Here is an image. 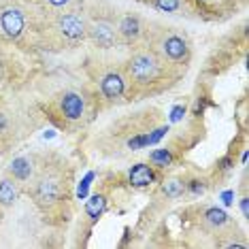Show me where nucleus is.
Here are the masks:
<instances>
[{
  "mask_svg": "<svg viewBox=\"0 0 249 249\" xmlns=\"http://www.w3.org/2000/svg\"><path fill=\"white\" fill-rule=\"evenodd\" d=\"M128 75L141 86L154 83L160 77V60L149 52H139L134 53L128 62Z\"/></svg>",
  "mask_w": 249,
  "mask_h": 249,
  "instance_id": "nucleus-1",
  "label": "nucleus"
},
{
  "mask_svg": "<svg viewBox=\"0 0 249 249\" xmlns=\"http://www.w3.org/2000/svg\"><path fill=\"white\" fill-rule=\"evenodd\" d=\"M55 30L62 38L66 41H81V38L88 36V21L77 13V11H71V13H62L58 19H55Z\"/></svg>",
  "mask_w": 249,
  "mask_h": 249,
  "instance_id": "nucleus-2",
  "label": "nucleus"
},
{
  "mask_svg": "<svg viewBox=\"0 0 249 249\" xmlns=\"http://www.w3.org/2000/svg\"><path fill=\"white\" fill-rule=\"evenodd\" d=\"M26 28V18L18 7H4L0 9V36L7 41H15L21 36Z\"/></svg>",
  "mask_w": 249,
  "mask_h": 249,
  "instance_id": "nucleus-3",
  "label": "nucleus"
},
{
  "mask_svg": "<svg viewBox=\"0 0 249 249\" xmlns=\"http://www.w3.org/2000/svg\"><path fill=\"white\" fill-rule=\"evenodd\" d=\"M160 52L164 58L171 62H185L190 55V47H188V41L181 35L171 32V35H166L160 41Z\"/></svg>",
  "mask_w": 249,
  "mask_h": 249,
  "instance_id": "nucleus-4",
  "label": "nucleus"
},
{
  "mask_svg": "<svg viewBox=\"0 0 249 249\" xmlns=\"http://www.w3.org/2000/svg\"><path fill=\"white\" fill-rule=\"evenodd\" d=\"M88 36L92 38L98 47H113V43H115V38H117V28H115V24H111V21L98 19V21L88 24Z\"/></svg>",
  "mask_w": 249,
  "mask_h": 249,
  "instance_id": "nucleus-5",
  "label": "nucleus"
},
{
  "mask_svg": "<svg viewBox=\"0 0 249 249\" xmlns=\"http://www.w3.org/2000/svg\"><path fill=\"white\" fill-rule=\"evenodd\" d=\"M60 111L64 117L69 120H79L86 111V103H83V96L77 92H66L60 98Z\"/></svg>",
  "mask_w": 249,
  "mask_h": 249,
  "instance_id": "nucleus-6",
  "label": "nucleus"
},
{
  "mask_svg": "<svg viewBox=\"0 0 249 249\" xmlns=\"http://www.w3.org/2000/svg\"><path fill=\"white\" fill-rule=\"evenodd\" d=\"M100 89H103V94L107 98L115 100L120 98L124 94V89H126V83H124V77L120 72H109V75L103 77V81H100Z\"/></svg>",
  "mask_w": 249,
  "mask_h": 249,
  "instance_id": "nucleus-7",
  "label": "nucleus"
},
{
  "mask_svg": "<svg viewBox=\"0 0 249 249\" xmlns=\"http://www.w3.org/2000/svg\"><path fill=\"white\" fill-rule=\"evenodd\" d=\"M36 198L43 205H53L60 198V183L55 179H41L36 183Z\"/></svg>",
  "mask_w": 249,
  "mask_h": 249,
  "instance_id": "nucleus-8",
  "label": "nucleus"
},
{
  "mask_svg": "<svg viewBox=\"0 0 249 249\" xmlns=\"http://www.w3.org/2000/svg\"><path fill=\"white\" fill-rule=\"evenodd\" d=\"M117 35H120L124 41H137L141 36V21L134 15H124L117 24Z\"/></svg>",
  "mask_w": 249,
  "mask_h": 249,
  "instance_id": "nucleus-9",
  "label": "nucleus"
},
{
  "mask_svg": "<svg viewBox=\"0 0 249 249\" xmlns=\"http://www.w3.org/2000/svg\"><path fill=\"white\" fill-rule=\"evenodd\" d=\"M130 183L137 185V188H145L154 181V171H151L149 164H134L132 171H130Z\"/></svg>",
  "mask_w": 249,
  "mask_h": 249,
  "instance_id": "nucleus-10",
  "label": "nucleus"
},
{
  "mask_svg": "<svg viewBox=\"0 0 249 249\" xmlns=\"http://www.w3.org/2000/svg\"><path fill=\"white\" fill-rule=\"evenodd\" d=\"M9 173L13 175L15 179H19V181L30 179V175H32V162H30V158H15V160L11 162V166H9Z\"/></svg>",
  "mask_w": 249,
  "mask_h": 249,
  "instance_id": "nucleus-11",
  "label": "nucleus"
},
{
  "mask_svg": "<svg viewBox=\"0 0 249 249\" xmlns=\"http://www.w3.org/2000/svg\"><path fill=\"white\" fill-rule=\"evenodd\" d=\"M18 200V185L11 179L0 181V205L2 207H13Z\"/></svg>",
  "mask_w": 249,
  "mask_h": 249,
  "instance_id": "nucleus-12",
  "label": "nucleus"
},
{
  "mask_svg": "<svg viewBox=\"0 0 249 249\" xmlns=\"http://www.w3.org/2000/svg\"><path fill=\"white\" fill-rule=\"evenodd\" d=\"M205 222H207V226H211V228H222V226L228 224V215H226V211H222V209L211 207L205 211Z\"/></svg>",
  "mask_w": 249,
  "mask_h": 249,
  "instance_id": "nucleus-13",
  "label": "nucleus"
},
{
  "mask_svg": "<svg viewBox=\"0 0 249 249\" xmlns=\"http://www.w3.org/2000/svg\"><path fill=\"white\" fill-rule=\"evenodd\" d=\"M105 207H107V200H105V196H94L92 200L86 205V211H88V215L92 219H98L100 215H103V211H105Z\"/></svg>",
  "mask_w": 249,
  "mask_h": 249,
  "instance_id": "nucleus-14",
  "label": "nucleus"
},
{
  "mask_svg": "<svg viewBox=\"0 0 249 249\" xmlns=\"http://www.w3.org/2000/svg\"><path fill=\"white\" fill-rule=\"evenodd\" d=\"M162 192L168 198H179L185 192V183L181 179H171V181H166V183L162 185Z\"/></svg>",
  "mask_w": 249,
  "mask_h": 249,
  "instance_id": "nucleus-15",
  "label": "nucleus"
},
{
  "mask_svg": "<svg viewBox=\"0 0 249 249\" xmlns=\"http://www.w3.org/2000/svg\"><path fill=\"white\" fill-rule=\"evenodd\" d=\"M171 160H173V156L168 149H158L151 154V164H156V166H168Z\"/></svg>",
  "mask_w": 249,
  "mask_h": 249,
  "instance_id": "nucleus-16",
  "label": "nucleus"
},
{
  "mask_svg": "<svg viewBox=\"0 0 249 249\" xmlns=\"http://www.w3.org/2000/svg\"><path fill=\"white\" fill-rule=\"evenodd\" d=\"M154 4L160 11H166V13H175V11L181 9V0H154Z\"/></svg>",
  "mask_w": 249,
  "mask_h": 249,
  "instance_id": "nucleus-17",
  "label": "nucleus"
},
{
  "mask_svg": "<svg viewBox=\"0 0 249 249\" xmlns=\"http://www.w3.org/2000/svg\"><path fill=\"white\" fill-rule=\"evenodd\" d=\"M241 209H243V215H249V205H247V196L245 198H241Z\"/></svg>",
  "mask_w": 249,
  "mask_h": 249,
  "instance_id": "nucleus-18",
  "label": "nucleus"
},
{
  "mask_svg": "<svg viewBox=\"0 0 249 249\" xmlns=\"http://www.w3.org/2000/svg\"><path fill=\"white\" fill-rule=\"evenodd\" d=\"M49 4H52V7H64L66 2H69V0H47Z\"/></svg>",
  "mask_w": 249,
  "mask_h": 249,
  "instance_id": "nucleus-19",
  "label": "nucleus"
},
{
  "mask_svg": "<svg viewBox=\"0 0 249 249\" xmlns=\"http://www.w3.org/2000/svg\"><path fill=\"white\" fill-rule=\"evenodd\" d=\"M190 190H192V192H202V190H205V185H198V181H192Z\"/></svg>",
  "mask_w": 249,
  "mask_h": 249,
  "instance_id": "nucleus-20",
  "label": "nucleus"
},
{
  "mask_svg": "<svg viewBox=\"0 0 249 249\" xmlns=\"http://www.w3.org/2000/svg\"><path fill=\"white\" fill-rule=\"evenodd\" d=\"M179 117H181V109H175L173 111V120H179Z\"/></svg>",
  "mask_w": 249,
  "mask_h": 249,
  "instance_id": "nucleus-21",
  "label": "nucleus"
},
{
  "mask_svg": "<svg viewBox=\"0 0 249 249\" xmlns=\"http://www.w3.org/2000/svg\"><path fill=\"white\" fill-rule=\"evenodd\" d=\"M0 128H4V117L0 115Z\"/></svg>",
  "mask_w": 249,
  "mask_h": 249,
  "instance_id": "nucleus-22",
  "label": "nucleus"
}]
</instances>
